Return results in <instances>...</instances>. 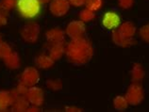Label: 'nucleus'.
Returning <instances> with one entry per match:
<instances>
[{
  "label": "nucleus",
  "instance_id": "obj_10",
  "mask_svg": "<svg viewBox=\"0 0 149 112\" xmlns=\"http://www.w3.org/2000/svg\"><path fill=\"white\" fill-rule=\"evenodd\" d=\"M45 39L47 44H58V42H64L65 32L58 28H54L47 30L45 33Z\"/></svg>",
  "mask_w": 149,
  "mask_h": 112
},
{
  "label": "nucleus",
  "instance_id": "obj_22",
  "mask_svg": "<svg viewBox=\"0 0 149 112\" xmlns=\"http://www.w3.org/2000/svg\"><path fill=\"white\" fill-rule=\"evenodd\" d=\"M85 6L87 9L93 11H98L103 6V0H87Z\"/></svg>",
  "mask_w": 149,
  "mask_h": 112
},
{
  "label": "nucleus",
  "instance_id": "obj_25",
  "mask_svg": "<svg viewBox=\"0 0 149 112\" xmlns=\"http://www.w3.org/2000/svg\"><path fill=\"white\" fill-rule=\"evenodd\" d=\"M139 36L141 38V40L149 44V24L143 25L139 29Z\"/></svg>",
  "mask_w": 149,
  "mask_h": 112
},
{
  "label": "nucleus",
  "instance_id": "obj_2",
  "mask_svg": "<svg viewBox=\"0 0 149 112\" xmlns=\"http://www.w3.org/2000/svg\"><path fill=\"white\" fill-rule=\"evenodd\" d=\"M42 4L38 0H17L16 8L19 14L26 19L38 16L41 11Z\"/></svg>",
  "mask_w": 149,
  "mask_h": 112
},
{
  "label": "nucleus",
  "instance_id": "obj_8",
  "mask_svg": "<svg viewBox=\"0 0 149 112\" xmlns=\"http://www.w3.org/2000/svg\"><path fill=\"white\" fill-rule=\"evenodd\" d=\"M40 80V73L34 67H26L21 75V79L23 83L27 87L35 86Z\"/></svg>",
  "mask_w": 149,
  "mask_h": 112
},
{
  "label": "nucleus",
  "instance_id": "obj_19",
  "mask_svg": "<svg viewBox=\"0 0 149 112\" xmlns=\"http://www.w3.org/2000/svg\"><path fill=\"white\" fill-rule=\"evenodd\" d=\"M128 102L125 96H122V95H118L113 99V106L114 109L118 111H124L127 109L128 106Z\"/></svg>",
  "mask_w": 149,
  "mask_h": 112
},
{
  "label": "nucleus",
  "instance_id": "obj_17",
  "mask_svg": "<svg viewBox=\"0 0 149 112\" xmlns=\"http://www.w3.org/2000/svg\"><path fill=\"white\" fill-rule=\"evenodd\" d=\"M3 60L6 67L10 69V70H17V69L20 68L21 65L20 57H19V55L16 52H11L10 55L4 57Z\"/></svg>",
  "mask_w": 149,
  "mask_h": 112
},
{
  "label": "nucleus",
  "instance_id": "obj_30",
  "mask_svg": "<svg viewBox=\"0 0 149 112\" xmlns=\"http://www.w3.org/2000/svg\"><path fill=\"white\" fill-rule=\"evenodd\" d=\"M66 111L68 112H80L82 111V109H80V107H77V106H67L65 109Z\"/></svg>",
  "mask_w": 149,
  "mask_h": 112
},
{
  "label": "nucleus",
  "instance_id": "obj_12",
  "mask_svg": "<svg viewBox=\"0 0 149 112\" xmlns=\"http://www.w3.org/2000/svg\"><path fill=\"white\" fill-rule=\"evenodd\" d=\"M17 93L14 91H0V111H5L11 106Z\"/></svg>",
  "mask_w": 149,
  "mask_h": 112
},
{
  "label": "nucleus",
  "instance_id": "obj_15",
  "mask_svg": "<svg viewBox=\"0 0 149 112\" xmlns=\"http://www.w3.org/2000/svg\"><path fill=\"white\" fill-rule=\"evenodd\" d=\"M118 31L125 38H133L136 34V26L130 21L124 22L118 26Z\"/></svg>",
  "mask_w": 149,
  "mask_h": 112
},
{
  "label": "nucleus",
  "instance_id": "obj_24",
  "mask_svg": "<svg viewBox=\"0 0 149 112\" xmlns=\"http://www.w3.org/2000/svg\"><path fill=\"white\" fill-rule=\"evenodd\" d=\"M17 0H0V8L4 10L10 11L16 7Z\"/></svg>",
  "mask_w": 149,
  "mask_h": 112
},
{
  "label": "nucleus",
  "instance_id": "obj_4",
  "mask_svg": "<svg viewBox=\"0 0 149 112\" xmlns=\"http://www.w3.org/2000/svg\"><path fill=\"white\" fill-rule=\"evenodd\" d=\"M41 28L37 23H29L23 26L21 30V37L27 44H34L39 39Z\"/></svg>",
  "mask_w": 149,
  "mask_h": 112
},
{
  "label": "nucleus",
  "instance_id": "obj_13",
  "mask_svg": "<svg viewBox=\"0 0 149 112\" xmlns=\"http://www.w3.org/2000/svg\"><path fill=\"white\" fill-rule=\"evenodd\" d=\"M48 46V55L56 61L61 59L65 54L66 46L64 42H58V44H50Z\"/></svg>",
  "mask_w": 149,
  "mask_h": 112
},
{
  "label": "nucleus",
  "instance_id": "obj_21",
  "mask_svg": "<svg viewBox=\"0 0 149 112\" xmlns=\"http://www.w3.org/2000/svg\"><path fill=\"white\" fill-rule=\"evenodd\" d=\"M11 52H13V49H11L10 45L0 37V59H3Z\"/></svg>",
  "mask_w": 149,
  "mask_h": 112
},
{
  "label": "nucleus",
  "instance_id": "obj_9",
  "mask_svg": "<svg viewBox=\"0 0 149 112\" xmlns=\"http://www.w3.org/2000/svg\"><path fill=\"white\" fill-rule=\"evenodd\" d=\"M102 24L107 29L114 30L120 26L121 18L119 14L115 11H107L102 19Z\"/></svg>",
  "mask_w": 149,
  "mask_h": 112
},
{
  "label": "nucleus",
  "instance_id": "obj_6",
  "mask_svg": "<svg viewBox=\"0 0 149 112\" xmlns=\"http://www.w3.org/2000/svg\"><path fill=\"white\" fill-rule=\"evenodd\" d=\"M70 3L68 0H51L49 3V10L52 15L56 17L64 16L70 10Z\"/></svg>",
  "mask_w": 149,
  "mask_h": 112
},
{
  "label": "nucleus",
  "instance_id": "obj_18",
  "mask_svg": "<svg viewBox=\"0 0 149 112\" xmlns=\"http://www.w3.org/2000/svg\"><path fill=\"white\" fill-rule=\"evenodd\" d=\"M130 75L133 82L140 83L141 81L143 80L144 76H146V72H144L143 67L140 63H135L132 66V69L130 71Z\"/></svg>",
  "mask_w": 149,
  "mask_h": 112
},
{
  "label": "nucleus",
  "instance_id": "obj_16",
  "mask_svg": "<svg viewBox=\"0 0 149 112\" xmlns=\"http://www.w3.org/2000/svg\"><path fill=\"white\" fill-rule=\"evenodd\" d=\"M29 106V102L27 101L25 95H16L13 100V103L11 105V109L13 111L23 112L26 111L27 107Z\"/></svg>",
  "mask_w": 149,
  "mask_h": 112
},
{
  "label": "nucleus",
  "instance_id": "obj_20",
  "mask_svg": "<svg viewBox=\"0 0 149 112\" xmlns=\"http://www.w3.org/2000/svg\"><path fill=\"white\" fill-rule=\"evenodd\" d=\"M95 18V12L91 10L87 9V8L84 10H82L79 12V20L84 22V23L91 22Z\"/></svg>",
  "mask_w": 149,
  "mask_h": 112
},
{
  "label": "nucleus",
  "instance_id": "obj_27",
  "mask_svg": "<svg viewBox=\"0 0 149 112\" xmlns=\"http://www.w3.org/2000/svg\"><path fill=\"white\" fill-rule=\"evenodd\" d=\"M135 0H118V6L123 10H128L134 5Z\"/></svg>",
  "mask_w": 149,
  "mask_h": 112
},
{
  "label": "nucleus",
  "instance_id": "obj_7",
  "mask_svg": "<svg viewBox=\"0 0 149 112\" xmlns=\"http://www.w3.org/2000/svg\"><path fill=\"white\" fill-rule=\"evenodd\" d=\"M25 96L30 105H34L37 106H41L45 101L44 91L41 88L36 86L29 87Z\"/></svg>",
  "mask_w": 149,
  "mask_h": 112
},
{
  "label": "nucleus",
  "instance_id": "obj_23",
  "mask_svg": "<svg viewBox=\"0 0 149 112\" xmlns=\"http://www.w3.org/2000/svg\"><path fill=\"white\" fill-rule=\"evenodd\" d=\"M46 87L51 91H57L62 88V82L60 79H48L46 81Z\"/></svg>",
  "mask_w": 149,
  "mask_h": 112
},
{
  "label": "nucleus",
  "instance_id": "obj_5",
  "mask_svg": "<svg viewBox=\"0 0 149 112\" xmlns=\"http://www.w3.org/2000/svg\"><path fill=\"white\" fill-rule=\"evenodd\" d=\"M85 32H86L85 23L80 20L70 22L65 29V34L69 38H71V40L82 38L84 36Z\"/></svg>",
  "mask_w": 149,
  "mask_h": 112
},
{
  "label": "nucleus",
  "instance_id": "obj_26",
  "mask_svg": "<svg viewBox=\"0 0 149 112\" xmlns=\"http://www.w3.org/2000/svg\"><path fill=\"white\" fill-rule=\"evenodd\" d=\"M29 88V87H27L26 84H24L22 81H20V82L17 84L16 88H15V92H16L18 95H26Z\"/></svg>",
  "mask_w": 149,
  "mask_h": 112
},
{
  "label": "nucleus",
  "instance_id": "obj_11",
  "mask_svg": "<svg viewBox=\"0 0 149 112\" xmlns=\"http://www.w3.org/2000/svg\"><path fill=\"white\" fill-rule=\"evenodd\" d=\"M111 39L116 45L120 46V47H124V48L130 47V46L134 45L136 44V41L134 40V39L124 37L122 34L118 31V29H114L112 31Z\"/></svg>",
  "mask_w": 149,
  "mask_h": 112
},
{
  "label": "nucleus",
  "instance_id": "obj_1",
  "mask_svg": "<svg viewBox=\"0 0 149 112\" xmlns=\"http://www.w3.org/2000/svg\"><path fill=\"white\" fill-rule=\"evenodd\" d=\"M65 54L74 65H84L92 59L93 47L92 42L84 37L71 40L66 45Z\"/></svg>",
  "mask_w": 149,
  "mask_h": 112
},
{
  "label": "nucleus",
  "instance_id": "obj_3",
  "mask_svg": "<svg viewBox=\"0 0 149 112\" xmlns=\"http://www.w3.org/2000/svg\"><path fill=\"white\" fill-rule=\"evenodd\" d=\"M125 98H127L129 105H140L144 98V91L142 85L139 82H133L132 84L129 85L127 91L125 92Z\"/></svg>",
  "mask_w": 149,
  "mask_h": 112
},
{
  "label": "nucleus",
  "instance_id": "obj_31",
  "mask_svg": "<svg viewBox=\"0 0 149 112\" xmlns=\"http://www.w3.org/2000/svg\"><path fill=\"white\" fill-rule=\"evenodd\" d=\"M26 111H29V112H35V111H40V109H39V106H37L31 105V106H29V107H27Z\"/></svg>",
  "mask_w": 149,
  "mask_h": 112
},
{
  "label": "nucleus",
  "instance_id": "obj_29",
  "mask_svg": "<svg viewBox=\"0 0 149 112\" xmlns=\"http://www.w3.org/2000/svg\"><path fill=\"white\" fill-rule=\"evenodd\" d=\"M70 5L71 6H74V7H82V6H85L86 4V1L87 0H68Z\"/></svg>",
  "mask_w": 149,
  "mask_h": 112
},
{
  "label": "nucleus",
  "instance_id": "obj_32",
  "mask_svg": "<svg viewBox=\"0 0 149 112\" xmlns=\"http://www.w3.org/2000/svg\"><path fill=\"white\" fill-rule=\"evenodd\" d=\"M42 5H46V4H49L51 2V0H38Z\"/></svg>",
  "mask_w": 149,
  "mask_h": 112
},
{
  "label": "nucleus",
  "instance_id": "obj_14",
  "mask_svg": "<svg viewBox=\"0 0 149 112\" xmlns=\"http://www.w3.org/2000/svg\"><path fill=\"white\" fill-rule=\"evenodd\" d=\"M55 60L47 54H40L35 59V64L37 65L38 68L42 69V70H47L53 67Z\"/></svg>",
  "mask_w": 149,
  "mask_h": 112
},
{
  "label": "nucleus",
  "instance_id": "obj_28",
  "mask_svg": "<svg viewBox=\"0 0 149 112\" xmlns=\"http://www.w3.org/2000/svg\"><path fill=\"white\" fill-rule=\"evenodd\" d=\"M8 17H9V15H8V11L2 10L1 8H0V28L7 25Z\"/></svg>",
  "mask_w": 149,
  "mask_h": 112
}]
</instances>
